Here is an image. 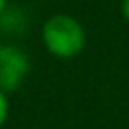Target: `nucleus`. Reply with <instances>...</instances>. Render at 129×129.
Wrapping results in <instances>:
<instances>
[{
  "label": "nucleus",
  "instance_id": "f257e3e1",
  "mask_svg": "<svg viewBox=\"0 0 129 129\" xmlns=\"http://www.w3.org/2000/svg\"><path fill=\"white\" fill-rule=\"evenodd\" d=\"M40 40L48 54L60 60H69L83 52L87 44V34L83 24L75 16L58 12L42 22Z\"/></svg>",
  "mask_w": 129,
  "mask_h": 129
},
{
  "label": "nucleus",
  "instance_id": "f03ea898",
  "mask_svg": "<svg viewBox=\"0 0 129 129\" xmlns=\"http://www.w3.org/2000/svg\"><path fill=\"white\" fill-rule=\"evenodd\" d=\"M30 73V58L18 44H4L0 52V91H18Z\"/></svg>",
  "mask_w": 129,
  "mask_h": 129
},
{
  "label": "nucleus",
  "instance_id": "7ed1b4c3",
  "mask_svg": "<svg viewBox=\"0 0 129 129\" xmlns=\"http://www.w3.org/2000/svg\"><path fill=\"white\" fill-rule=\"evenodd\" d=\"M8 113H10V103H8V95L4 91H0V129L4 127L6 119H8Z\"/></svg>",
  "mask_w": 129,
  "mask_h": 129
},
{
  "label": "nucleus",
  "instance_id": "20e7f679",
  "mask_svg": "<svg viewBox=\"0 0 129 129\" xmlns=\"http://www.w3.org/2000/svg\"><path fill=\"white\" fill-rule=\"evenodd\" d=\"M121 16L125 22H129V0H121Z\"/></svg>",
  "mask_w": 129,
  "mask_h": 129
},
{
  "label": "nucleus",
  "instance_id": "39448f33",
  "mask_svg": "<svg viewBox=\"0 0 129 129\" xmlns=\"http://www.w3.org/2000/svg\"><path fill=\"white\" fill-rule=\"evenodd\" d=\"M6 8H8V0H0V18H2V14L6 12Z\"/></svg>",
  "mask_w": 129,
  "mask_h": 129
},
{
  "label": "nucleus",
  "instance_id": "423d86ee",
  "mask_svg": "<svg viewBox=\"0 0 129 129\" xmlns=\"http://www.w3.org/2000/svg\"><path fill=\"white\" fill-rule=\"evenodd\" d=\"M2 46H4V42H2V38H0V52H2Z\"/></svg>",
  "mask_w": 129,
  "mask_h": 129
}]
</instances>
